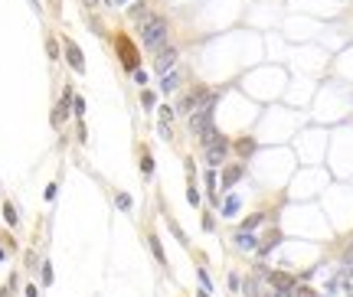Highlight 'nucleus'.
I'll list each match as a JSON object with an SVG mask.
<instances>
[{"label":"nucleus","mask_w":353,"mask_h":297,"mask_svg":"<svg viewBox=\"0 0 353 297\" xmlns=\"http://www.w3.org/2000/svg\"><path fill=\"white\" fill-rule=\"evenodd\" d=\"M167 36H170V23H167L164 17H147V20L141 23V39L151 53L160 49V46H167Z\"/></svg>","instance_id":"obj_1"},{"label":"nucleus","mask_w":353,"mask_h":297,"mask_svg":"<svg viewBox=\"0 0 353 297\" xmlns=\"http://www.w3.org/2000/svg\"><path fill=\"white\" fill-rule=\"evenodd\" d=\"M203 101H210V88L199 85V88H193L190 95H183V98H180L176 111H180V114H193L196 108H203Z\"/></svg>","instance_id":"obj_2"},{"label":"nucleus","mask_w":353,"mask_h":297,"mask_svg":"<svg viewBox=\"0 0 353 297\" xmlns=\"http://www.w3.org/2000/svg\"><path fill=\"white\" fill-rule=\"evenodd\" d=\"M176 46H160V49H157V59H154V69L157 72H160V75H164V72H170V69H174V62H176Z\"/></svg>","instance_id":"obj_3"},{"label":"nucleus","mask_w":353,"mask_h":297,"mask_svg":"<svg viewBox=\"0 0 353 297\" xmlns=\"http://www.w3.org/2000/svg\"><path fill=\"white\" fill-rule=\"evenodd\" d=\"M226 154H229V141H226V137H216V141L206 147V164L219 167L222 160H226Z\"/></svg>","instance_id":"obj_4"},{"label":"nucleus","mask_w":353,"mask_h":297,"mask_svg":"<svg viewBox=\"0 0 353 297\" xmlns=\"http://www.w3.org/2000/svg\"><path fill=\"white\" fill-rule=\"evenodd\" d=\"M62 49H66V59H69V66L76 69L78 75L85 72V59H82V49H78L72 39H62Z\"/></svg>","instance_id":"obj_5"},{"label":"nucleus","mask_w":353,"mask_h":297,"mask_svg":"<svg viewBox=\"0 0 353 297\" xmlns=\"http://www.w3.org/2000/svg\"><path fill=\"white\" fill-rule=\"evenodd\" d=\"M118 59H121L124 69H137V56H134V46L124 39V36H118Z\"/></svg>","instance_id":"obj_6"},{"label":"nucleus","mask_w":353,"mask_h":297,"mask_svg":"<svg viewBox=\"0 0 353 297\" xmlns=\"http://www.w3.org/2000/svg\"><path fill=\"white\" fill-rule=\"evenodd\" d=\"M235 245H239L242 252H255V248H258V235H252L249 229H239L235 232Z\"/></svg>","instance_id":"obj_7"},{"label":"nucleus","mask_w":353,"mask_h":297,"mask_svg":"<svg viewBox=\"0 0 353 297\" xmlns=\"http://www.w3.org/2000/svg\"><path fill=\"white\" fill-rule=\"evenodd\" d=\"M157 108H160V134H164V137H170V128H174V108H170V105H157Z\"/></svg>","instance_id":"obj_8"},{"label":"nucleus","mask_w":353,"mask_h":297,"mask_svg":"<svg viewBox=\"0 0 353 297\" xmlns=\"http://www.w3.org/2000/svg\"><path fill=\"white\" fill-rule=\"evenodd\" d=\"M180 72H176V69H170V72H164V82H160V92H164V95H174L176 92V85H180Z\"/></svg>","instance_id":"obj_9"},{"label":"nucleus","mask_w":353,"mask_h":297,"mask_svg":"<svg viewBox=\"0 0 353 297\" xmlns=\"http://www.w3.org/2000/svg\"><path fill=\"white\" fill-rule=\"evenodd\" d=\"M147 13H151V0H137V3H131L128 17L131 20H147Z\"/></svg>","instance_id":"obj_10"},{"label":"nucleus","mask_w":353,"mask_h":297,"mask_svg":"<svg viewBox=\"0 0 353 297\" xmlns=\"http://www.w3.org/2000/svg\"><path fill=\"white\" fill-rule=\"evenodd\" d=\"M239 206H242V199L235 196V193H229V196H226V203H222V216H226V219H232V216H235V212H239Z\"/></svg>","instance_id":"obj_11"},{"label":"nucleus","mask_w":353,"mask_h":297,"mask_svg":"<svg viewBox=\"0 0 353 297\" xmlns=\"http://www.w3.org/2000/svg\"><path fill=\"white\" fill-rule=\"evenodd\" d=\"M239 176H242V167H239V164H235V167H226V173H222V189H232Z\"/></svg>","instance_id":"obj_12"},{"label":"nucleus","mask_w":353,"mask_h":297,"mask_svg":"<svg viewBox=\"0 0 353 297\" xmlns=\"http://www.w3.org/2000/svg\"><path fill=\"white\" fill-rule=\"evenodd\" d=\"M147 245H151V252H154L157 264H167V258H164V248H160V239H157L154 232H151V235H147Z\"/></svg>","instance_id":"obj_13"},{"label":"nucleus","mask_w":353,"mask_h":297,"mask_svg":"<svg viewBox=\"0 0 353 297\" xmlns=\"http://www.w3.org/2000/svg\"><path fill=\"white\" fill-rule=\"evenodd\" d=\"M235 150H239V157H252V150H255V141L252 137H242V141H235Z\"/></svg>","instance_id":"obj_14"},{"label":"nucleus","mask_w":353,"mask_h":297,"mask_svg":"<svg viewBox=\"0 0 353 297\" xmlns=\"http://www.w3.org/2000/svg\"><path fill=\"white\" fill-rule=\"evenodd\" d=\"M268 281L275 284V291H278V287H294V278H291V275H268Z\"/></svg>","instance_id":"obj_15"},{"label":"nucleus","mask_w":353,"mask_h":297,"mask_svg":"<svg viewBox=\"0 0 353 297\" xmlns=\"http://www.w3.org/2000/svg\"><path fill=\"white\" fill-rule=\"evenodd\" d=\"M281 242V235H278V232H272V239H265V242H258V252L262 255H268L272 252V248H275V245Z\"/></svg>","instance_id":"obj_16"},{"label":"nucleus","mask_w":353,"mask_h":297,"mask_svg":"<svg viewBox=\"0 0 353 297\" xmlns=\"http://www.w3.org/2000/svg\"><path fill=\"white\" fill-rule=\"evenodd\" d=\"M262 222H265V212H255V216H249V219L242 222V229L255 232V229H258V225H262Z\"/></svg>","instance_id":"obj_17"},{"label":"nucleus","mask_w":353,"mask_h":297,"mask_svg":"<svg viewBox=\"0 0 353 297\" xmlns=\"http://www.w3.org/2000/svg\"><path fill=\"white\" fill-rule=\"evenodd\" d=\"M141 105H144L147 111H151V108H157V95H154V92H147V88H144V92H141Z\"/></svg>","instance_id":"obj_18"},{"label":"nucleus","mask_w":353,"mask_h":297,"mask_svg":"<svg viewBox=\"0 0 353 297\" xmlns=\"http://www.w3.org/2000/svg\"><path fill=\"white\" fill-rule=\"evenodd\" d=\"M141 173H144V176L154 173V157H151V154H144V157H141Z\"/></svg>","instance_id":"obj_19"},{"label":"nucleus","mask_w":353,"mask_h":297,"mask_svg":"<svg viewBox=\"0 0 353 297\" xmlns=\"http://www.w3.org/2000/svg\"><path fill=\"white\" fill-rule=\"evenodd\" d=\"M3 219L10 222V225H17V222H20V216H17V209H13V203H7V206H3Z\"/></svg>","instance_id":"obj_20"},{"label":"nucleus","mask_w":353,"mask_h":297,"mask_svg":"<svg viewBox=\"0 0 353 297\" xmlns=\"http://www.w3.org/2000/svg\"><path fill=\"white\" fill-rule=\"evenodd\" d=\"M115 203H118V209H131V196H128V193H118V196H115Z\"/></svg>","instance_id":"obj_21"},{"label":"nucleus","mask_w":353,"mask_h":297,"mask_svg":"<svg viewBox=\"0 0 353 297\" xmlns=\"http://www.w3.org/2000/svg\"><path fill=\"white\" fill-rule=\"evenodd\" d=\"M46 53H49V59H59V43H56L53 36L46 39Z\"/></svg>","instance_id":"obj_22"},{"label":"nucleus","mask_w":353,"mask_h":297,"mask_svg":"<svg viewBox=\"0 0 353 297\" xmlns=\"http://www.w3.org/2000/svg\"><path fill=\"white\" fill-rule=\"evenodd\" d=\"M196 278H199V284H203V291H213V281H210V275H206L203 268L196 271Z\"/></svg>","instance_id":"obj_23"},{"label":"nucleus","mask_w":353,"mask_h":297,"mask_svg":"<svg viewBox=\"0 0 353 297\" xmlns=\"http://www.w3.org/2000/svg\"><path fill=\"white\" fill-rule=\"evenodd\" d=\"M82 7H85L88 17H95V10H98V0H82Z\"/></svg>","instance_id":"obj_24"},{"label":"nucleus","mask_w":353,"mask_h":297,"mask_svg":"<svg viewBox=\"0 0 353 297\" xmlns=\"http://www.w3.org/2000/svg\"><path fill=\"white\" fill-rule=\"evenodd\" d=\"M43 284H46V287L53 284V268H49V261L43 264Z\"/></svg>","instance_id":"obj_25"},{"label":"nucleus","mask_w":353,"mask_h":297,"mask_svg":"<svg viewBox=\"0 0 353 297\" xmlns=\"http://www.w3.org/2000/svg\"><path fill=\"white\" fill-rule=\"evenodd\" d=\"M245 297H258V284L255 281H245Z\"/></svg>","instance_id":"obj_26"},{"label":"nucleus","mask_w":353,"mask_h":297,"mask_svg":"<svg viewBox=\"0 0 353 297\" xmlns=\"http://www.w3.org/2000/svg\"><path fill=\"white\" fill-rule=\"evenodd\" d=\"M187 199L193 203V206H199V193H196V186H190V189H187Z\"/></svg>","instance_id":"obj_27"},{"label":"nucleus","mask_w":353,"mask_h":297,"mask_svg":"<svg viewBox=\"0 0 353 297\" xmlns=\"http://www.w3.org/2000/svg\"><path fill=\"white\" fill-rule=\"evenodd\" d=\"M134 82H137V85H147V75H144L141 69H134Z\"/></svg>","instance_id":"obj_28"},{"label":"nucleus","mask_w":353,"mask_h":297,"mask_svg":"<svg viewBox=\"0 0 353 297\" xmlns=\"http://www.w3.org/2000/svg\"><path fill=\"white\" fill-rule=\"evenodd\" d=\"M229 291H239V275H229Z\"/></svg>","instance_id":"obj_29"},{"label":"nucleus","mask_w":353,"mask_h":297,"mask_svg":"<svg viewBox=\"0 0 353 297\" xmlns=\"http://www.w3.org/2000/svg\"><path fill=\"white\" fill-rule=\"evenodd\" d=\"M196 297H210V291H199V294Z\"/></svg>","instance_id":"obj_30"},{"label":"nucleus","mask_w":353,"mask_h":297,"mask_svg":"<svg viewBox=\"0 0 353 297\" xmlns=\"http://www.w3.org/2000/svg\"><path fill=\"white\" fill-rule=\"evenodd\" d=\"M3 255H7V252H3V248H0V261H3Z\"/></svg>","instance_id":"obj_31"},{"label":"nucleus","mask_w":353,"mask_h":297,"mask_svg":"<svg viewBox=\"0 0 353 297\" xmlns=\"http://www.w3.org/2000/svg\"><path fill=\"white\" fill-rule=\"evenodd\" d=\"M121 3H124V0H121Z\"/></svg>","instance_id":"obj_32"}]
</instances>
